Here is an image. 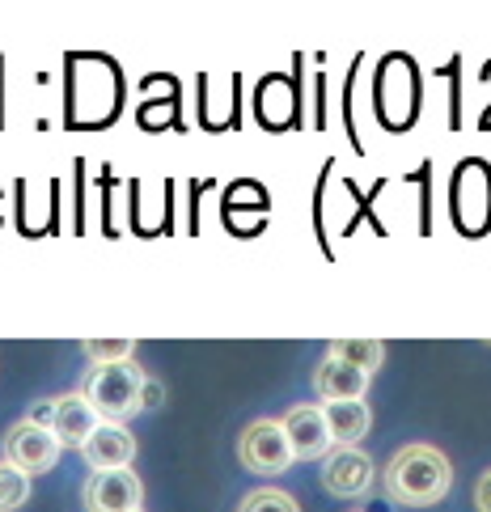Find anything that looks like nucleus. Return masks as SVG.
Listing matches in <instances>:
<instances>
[{"instance_id": "obj_14", "label": "nucleus", "mask_w": 491, "mask_h": 512, "mask_svg": "<svg viewBox=\"0 0 491 512\" xmlns=\"http://www.w3.org/2000/svg\"><path fill=\"white\" fill-rule=\"evenodd\" d=\"M238 512H301V508H297V500L288 496V491L259 487V491H250V496H242Z\"/></svg>"}, {"instance_id": "obj_3", "label": "nucleus", "mask_w": 491, "mask_h": 512, "mask_svg": "<svg viewBox=\"0 0 491 512\" xmlns=\"http://www.w3.org/2000/svg\"><path fill=\"white\" fill-rule=\"evenodd\" d=\"M238 457L250 474H284L297 462L293 441H288L284 424H276V419H254V424L238 436Z\"/></svg>"}, {"instance_id": "obj_18", "label": "nucleus", "mask_w": 491, "mask_h": 512, "mask_svg": "<svg viewBox=\"0 0 491 512\" xmlns=\"http://www.w3.org/2000/svg\"><path fill=\"white\" fill-rule=\"evenodd\" d=\"M352 512H356V508H352Z\"/></svg>"}, {"instance_id": "obj_12", "label": "nucleus", "mask_w": 491, "mask_h": 512, "mask_svg": "<svg viewBox=\"0 0 491 512\" xmlns=\"http://www.w3.org/2000/svg\"><path fill=\"white\" fill-rule=\"evenodd\" d=\"M326 356L352 364V369H360V373H373V369H381V360H386V347H381L377 339H335Z\"/></svg>"}, {"instance_id": "obj_13", "label": "nucleus", "mask_w": 491, "mask_h": 512, "mask_svg": "<svg viewBox=\"0 0 491 512\" xmlns=\"http://www.w3.org/2000/svg\"><path fill=\"white\" fill-rule=\"evenodd\" d=\"M26 496H30V474H22L17 466H9L5 457H0V512L22 508Z\"/></svg>"}, {"instance_id": "obj_9", "label": "nucleus", "mask_w": 491, "mask_h": 512, "mask_svg": "<svg viewBox=\"0 0 491 512\" xmlns=\"http://www.w3.org/2000/svg\"><path fill=\"white\" fill-rule=\"evenodd\" d=\"M85 462L98 470H127L136 457V436L127 432L123 424H98V432L85 441Z\"/></svg>"}, {"instance_id": "obj_2", "label": "nucleus", "mask_w": 491, "mask_h": 512, "mask_svg": "<svg viewBox=\"0 0 491 512\" xmlns=\"http://www.w3.org/2000/svg\"><path fill=\"white\" fill-rule=\"evenodd\" d=\"M140 390H144V373L132 360L102 364V369H94L85 381V398L94 402L102 424H123L132 411H140Z\"/></svg>"}, {"instance_id": "obj_1", "label": "nucleus", "mask_w": 491, "mask_h": 512, "mask_svg": "<svg viewBox=\"0 0 491 512\" xmlns=\"http://www.w3.org/2000/svg\"><path fill=\"white\" fill-rule=\"evenodd\" d=\"M449 487H453V466H449V457L432 445L398 449L386 466V491L398 504L432 508L449 496Z\"/></svg>"}, {"instance_id": "obj_16", "label": "nucleus", "mask_w": 491, "mask_h": 512, "mask_svg": "<svg viewBox=\"0 0 491 512\" xmlns=\"http://www.w3.org/2000/svg\"><path fill=\"white\" fill-rule=\"evenodd\" d=\"M475 504H479V512H491V470L479 479V487H475Z\"/></svg>"}, {"instance_id": "obj_11", "label": "nucleus", "mask_w": 491, "mask_h": 512, "mask_svg": "<svg viewBox=\"0 0 491 512\" xmlns=\"http://www.w3.org/2000/svg\"><path fill=\"white\" fill-rule=\"evenodd\" d=\"M322 415H326V428H331V441L339 449H356V441L369 432V419H373L365 402H326Z\"/></svg>"}, {"instance_id": "obj_17", "label": "nucleus", "mask_w": 491, "mask_h": 512, "mask_svg": "<svg viewBox=\"0 0 491 512\" xmlns=\"http://www.w3.org/2000/svg\"><path fill=\"white\" fill-rule=\"evenodd\" d=\"M157 402H161V386H157V381H149V377H144V390H140V407H157Z\"/></svg>"}, {"instance_id": "obj_6", "label": "nucleus", "mask_w": 491, "mask_h": 512, "mask_svg": "<svg viewBox=\"0 0 491 512\" xmlns=\"http://www.w3.org/2000/svg\"><path fill=\"white\" fill-rule=\"evenodd\" d=\"M144 487L132 470H98L85 483V508L89 512H140Z\"/></svg>"}, {"instance_id": "obj_7", "label": "nucleus", "mask_w": 491, "mask_h": 512, "mask_svg": "<svg viewBox=\"0 0 491 512\" xmlns=\"http://www.w3.org/2000/svg\"><path fill=\"white\" fill-rule=\"evenodd\" d=\"M284 432L293 441V457L297 462H318V457H331V428H326L322 407H293L284 415Z\"/></svg>"}, {"instance_id": "obj_5", "label": "nucleus", "mask_w": 491, "mask_h": 512, "mask_svg": "<svg viewBox=\"0 0 491 512\" xmlns=\"http://www.w3.org/2000/svg\"><path fill=\"white\" fill-rule=\"evenodd\" d=\"M373 479H377V470L365 449H331V457H326V466H322V487L339 500L365 496Z\"/></svg>"}, {"instance_id": "obj_8", "label": "nucleus", "mask_w": 491, "mask_h": 512, "mask_svg": "<svg viewBox=\"0 0 491 512\" xmlns=\"http://www.w3.org/2000/svg\"><path fill=\"white\" fill-rule=\"evenodd\" d=\"M98 411H94V402L85 398V390L77 394H60L56 398V415H51V432H56V441L64 449H85V441L98 432Z\"/></svg>"}, {"instance_id": "obj_15", "label": "nucleus", "mask_w": 491, "mask_h": 512, "mask_svg": "<svg viewBox=\"0 0 491 512\" xmlns=\"http://www.w3.org/2000/svg\"><path fill=\"white\" fill-rule=\"evenodd\" d=\"M132 339H89L85 343V356L94 360V369H102V364H127L132 360Z\"/></svg>"}, {"instance_id": "obj_10", "label": "nucleus", "mask_w": 491, "mask_h": 512, "mask_svg": "<svg viewBox=\"0 0 491 512\" xmlns=\"http://www.w3.org/2000/svg\"><path fill=\"white\" fill-rule=\"evenodd\" d=\"M314 386L326 402H360L369 390V373H360V369H352V364L326 356L318 364V373H314Z\"/></svg>"}, {"instance_id": "obj_4", "label": "nucleus", "mask_w": 491, "mask_h": 512, "mask_svg": "<svg viewBox=\"0 0 491 512\" xmlns=\"http://www.w3.org/2000/svg\"><path fill=\"white\" fill-rule=\"evenodd\" d=\"M60 441H56V432L43 428V424H30V419H22V424H13L5 432V462L17 466L22 474H47L51 466L60 462Z\"/></svg>"}]
</instances>
